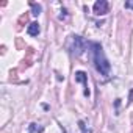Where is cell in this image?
<instances>
[{
	"mask_svg": "<svg viewBox=\"0 0 133 133\" xmlns=\"http://www.w3.org/2000/svg\"><path fill=\"white\" fill-rule=\"evenodd\" d=\"M78 125H80V128H82V133H86V127H85V122H83V121H80V122H78Z\"/></svg>",
	"mask_w": 133,
	"mask_h": 133,
	"instance_id": "8",
	"label": "cell"
},
{
	"mask_svg": "<svg viewBox=\"0 0 133 133\" xmlns=\"http://www.w3.org/2000/svg\"><path fill=\"white\" fill-rule=\"evenodd\" d=\"M39 31H41V27H39L38 22H31V24L28 25V28H27V33H28L30 36H38Z\"/></svg>",
	"mask_w": 133,
	"mask_h": 133,
	"instance_id": "5",
	"label": "cell"
},
{
	"mask_svg": "<svg viewBox=\"0 0 133 133\" xmlns=\"http://www.w3.org/2000/svg\"><path fill=\"white\" fill-rule=\"evenodd\" d=\"M133 102V89H130V92H128V103H131Z\"/></svg>",
	"mask_w": 133,
	"mask_h": 133,
	"instance_id": "9",
	"label": "cell"
},
{
	"mask_svg": "<svg viewBox=\"0 0 133 133\" xmlns=\"http://www.w3.org/2000/svg\"><path fill=\"white\" fill-rule=\"evenodd\" d=\"M92 11H94L96 16H105L108 13V2H105V0H97L92 6Z\"/></svg>",
	"mask_w": 133,
	"mask_h": 133,
	"instance_id": "3",
	"label": "cell"
},
{
	"mask_svg": "<svg viewBox=\"0 0 133 133\" xmlns=\"http://www.w3.org/2000/svg\"><path fill=\"white\" fill-rule=\"evenodd\" d=\"M42 131H44L42 125H38V124H30L28 125V133H42Z\"/></svg>",
	"mask_w": 133,
	"mask_h": 133,
	"instance_id": "6",
	"label": "cell"
},
{
	"mask_svg": "<svg viewBox=\"0 0 133 133\" xmlns=\"http://www.w3.org/2000/svg\"><path fill=\"white\" fill-rule=\"evenodd\" d=\"M125 8H130V10H133V2H125V5H124Z\"/></svg>",
	"mask_w": 133,
	"mask_h": 133,
	"instance_id": "10",
	"label": "cell"
},
{
	"mask_svg": "<svg viewBox=\"0 0 133 133\" xmlns=\"http://www.w3.org/2000/svg\"><path fill=\"white\" fill-rule=\"evenodd\" d=\"M89 47H91V56H92V63H94L96 71L102 77H108L110 71H111V66H110V61H108L102 45L99 42H91Z\"/></svg>",
	"mask_w": 133,
	"mask_h": 133,
	"instance_id": "1",
	"label": "cell"
},
{
	"mask_svg": "<svg viewBox=\"0 0 133 133\" xmlns=\"http://www.w3.org/2000/svg\"><path fill=\"white\" fill-rule=\"evenodd\" d=\"M85 49H86V41H85L82 36H78V35H74V36H72V47H71V52H72V55H75V56H80V55L85 52Z\"/></svg>",
	"mask_w": 133,
	"mask_h": 133,
	"instance_id": "2",
	"label": "cell"
},
{
	"mask_svg": "<svg viewBox=\"0 0 133 133\" xmlns=\"http://www.w3.org/2000/svg\"><path fill=\"white\" fill-rule=\"evenodd\" d=\"M30 6H31V10H33V16H39V14H41L42 6H41L39 3H30Z\"/></svg>",
	"mask_w": 133,
	"mask_h": 133,
	"instance_id": "7",
	"label": "cell"
},
{
	"mask_svg": "<svg viewBox=\"0 0 133 133\" xmlns=\"http://www.w3.org/2000/svg\"><path fill=\"white\" fill-rule=\"evenodd\" d=\"M75 82L77 83H82L86 89H85V96L88 97L89 96V89H88V75L83 72V71H78V72H75Z\"/></svg>",
	"mask_w": 133,
	"mask_h": 133,
	"instance_id": "4",
	"label": "cell"
}]
</instances>
